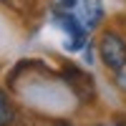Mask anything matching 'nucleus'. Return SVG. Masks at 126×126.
Here are the masks:
<instances>
[{
  "label": "nucleus",
  "mask_w": 126,
  "mask_h": 126,
  "mask_svg": "<svg viewBox=\"0 0 126 126\" xmlns=\"http://www.w3.org/2000/svg\"><path fill=\"white\" fill-rule=\"evenodd\" d=\"M63 78H66V83L73 88V93L81 101H91L93 98V81H91L88 73H83L76 66H66L63 68Z\"/></svg>",
  "instance_id": "2"
},
{
  "label": "nucleus",
  "mask_w": 126,
  "mask_h": 126,
  "mask_svg": "<svg viewBox=\"0 0 126 126\" xmlns=\"http://www.w3.org/2000/svg\"><path fill=\"white\" fill-rule=\"evenodd\" d=\"M53 126H71L68 121H58V124H53Z\"/></svg>",
  "instance_id": "7"
},
{
  "label": "nucleus",
  "mask_w": 126,
  "mask_h": 126,
  "mask_svg": "<svg viewBox=\"0 0 126 126\" xmlns=\"http://www.w3.org/2000/svg\"><path fill=\"white\" fill-rule=\"evenodd\" d=\"M56 23L66 30V35H68V40H71V43L66 46L68 50H81L83 46H86V30H83V25H81L73 15L58 13V15H56Z\"/></svg>",
  "instance_id": "3"
},
{
  "label": "nucleus",
  "mask_w": 126,
  "mask_h": 126,
  "mask_svg": "<svg viewBox=\"0 0 126 126\" xmlns=\"http://www.w3.org/2000/svg\"><path fill=\"white\" fill-rule=\"evenodd\" d=\"M103 18V5L101 0H83V20L88 28H96Z\"/></svg>",
  "instance_id": "4"
},
{
  "label": "nucleus",
  "mask_w": 126,
  "mask_h": 126,
  "mask_svg": "<svg viewBox=\"0 0 126 126\" xmlns=\"http://www.w3.org/2000/svg\"><path fill=\"white\" fill-rule=\"evenodd\" d=\"M109 126H126L124 121H116V124H109Z\"/></svg>",
  "instance_id": "8"
},
{
  "label": "nucleus",
  "mask_w": 126,
  "mask_h": 126,
  "mask_svg": "<svg viewBox=\"0 0 126 126\" xmlns=\"http://www.w3.org/2000/svg\"><path fill=\"white\" fill-rule=\"evenodd\" d=\"M13 121H15V109L8 98V93L0 88V126H10Z\"/></svg>",
  "instance_id": "5"
},
{
  "label": "nucleus",
  "mask_w": 126,
  "mask_h": 126,
  "mask_svg": "<svg viewBox=\"0 0 126 126\" xmlns=\"http://www.w3.org/2000/svg\"><path fill=\"white\" fill-rule=\"evenodd\" d=\"M98 56L109 71L126 68V38L119 30H103L98 38Z\"/></svg>",
  "instance_id": "1"
},
{
  "label": "nucleus",
  "mask_w": 126,
  "mask_h": 126,
  "mask_svg": "<svg viewBox=\"0 0 126 126\" xmlns=\"http://www.w3.org/2000/svg\"><path fill=\"white\" fill-rule=\"evenodd\" d=\"M76 3H78V0H58V5H61L63 10H71V8H76Z\"/></svg>",
  "instance_id": "6"
}]
</instances>
